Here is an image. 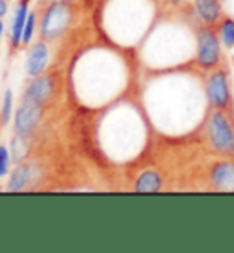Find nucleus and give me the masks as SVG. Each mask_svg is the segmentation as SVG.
<instances>
[{"label":"nucleus","mask_w":234,"mask_h":253,"mask_svg":"<svg viewBox=\"0 0 234 253\" xmlns=\"http://www.w3.org/2000/svg\"><path fill=\"white\" fill-rule=\"evenodd\" d=\"M207 138L218 154L234 156V125L229 116L218 108L207 120Z\"/></svg>","instance_id":"obj_1"},{"label":"nucleus","mask_w":234,"mask_h":253,"mask_svg":"<svg viewBox=\"0 0 234 253\" xmlns=\"http://www.w3.org/2000/svg\"><path fill=\"white\" fill-rule=\"evenodd\" d=\"M73 20L71 6L66 0H55L46 7L40 22V35L44 41H55L66 33Z\"/></svg>","instance_id":"obj_2"},{"label":"nucleus","mask_w":234,"mask_h":253,"mask_svg":"<svg viewBox=\"0 0 234 253\" xmlns=\"http://www.w3.org/2000/svg\"><path fill=\"white\" fill-rule=\"evenodd\" d=\"M222 41L220 35H216L214 30L210 28H203L198 32V55L196 63L203 70H212L220 64L222 57Z\"/></svg>","instance_id":"obj_3"},{"label":"nucleus","mask_w":234,"mask_h":253,"mask_svg":"<svg viewBox=\"0 0 234 253\" xmlns=\"http://www.w3.org/2000/svg\"><path fill=\"white\" fill-rule=\"evenodd\" d=\"M207 99L214 108L225 110L231 107V88H229L227 74L223 70H216L207 79Z\"/></svg>","instance_id":"obj_4"},{"label":"nucleus","mask_w":234,"mask_h":253,"mask_svg":"<svg viewBox=\"0 0 234 253\" xmlns=\"http://www.w3.org/2000/svg\"><path fill=\"white\" fill-rule=\"evenodd\" d=\"M53 92H55V79H53V76L40 74V76L33 77L32 81H30V84L26 86L24 101L44 107L46 103L51 99Z\"/></svg>","instance_id":"obj_5"},{"label":"nucleus","mask_w":234,"mask_h":253,"mask_svg":"<svg viewBox=\"0 0 234 253\" xmlns=\"http://www.w3.org/2000/svg\"><path fill=\"white\" fill-rule=\"evenodd\" d=\"M40 116H42V107L40 105L24 101L19 107V110L15 112V123H13L15 134H19V136H30L37 128Z\"/></svg>","instance_id":"obj_6"},{"label":"nucleus","mask_w":234,"mask_h":253,"mask_svg":"<svg viewBox=\"0 0 234 253\" xmlns=\"http://www.w3.org/2000/svg\"><path fill=\"white\" fill-rule=\"evenodd\" d=\"M48 61H50V48H48L44 41L33 44V48L28 53V59H26V72H28V76L37 77L40 74H44Z\"/></svg>","instance_id":"obj_7"},{"label":"nucleus","mask_w":234,"mask_h":253,"mask_svg":"<svg viewBox=\"0 0 234 253\" xmlns=\"http://www.w3.org/2000/svg\"><path fill=\"white\" fill-rule=\"evenodd\" d=\"M210 182L220 191H234V162H220L210 171Z\"/></svg>","instance_id":"obj_8"},{"label":"nucleus","mask_w":234,"mask_h":253,"mask_svg":"<svg viewBox=\"0 0 234 253\" xmlns=\"http://www.w3.org/2000/svg\"><path fill=\"white\" fill-rule=\"evenodd\" d=\"M194 7L200 19L207 26H214L222 19V2L220 0H194Z\"/></svg>","instance_id":"obj_9"},{"label":"nucleus","mask_w":234,"mask_h":253,"mask_svg":"<svg viewBox=\"0 0 234 253\" xmlns=\"http://www.w3.org/2000/svg\"><path fill=\"white\" fill-rule=\"evenodd\" d=\"M32 165L28 164H19L15 169L11 171V176H9V182H7L6 189L9 193H19L28 185V182L32 180Z\"/></svg>","instance_id":"obj_10"},{"label":"nucleus","mask_w":234,"mask_h":253,"mask_svg":"<svg viewBox=\"0 0 234 253\" xmlns=\"http://www.w3.org/2000/svg\"><path fill=\"white\" fill-rule=\"evenodd\" d=\"M28 0H22L19 6H17V11H15V17H13V24H11V42L13 46L22 44V33H24V26L26 19H28Z\"/></svg>","instance_id":"obj_11"},{"label":"nucleus","mask_w":234,"mask_h":253,"mask_svg":"<svg viewBox=\"0 0 234 253\" xmlns=\"http://www.w3.org/2000/svg\"><path fill=\"white\" fill-rule=\"evenodd\" d=\"M134 189L137 191V193H156V191L161 189V176H159L156 171L143 172V174L137 178Z\"/></svg>","instance_id":"obj_12"},{"label":"nucleus","mask_w":234,"mask_h":253,"mask_svg":"<svg viewBox=\"0 0 234 253\" xmlns=\"http://www.w3.org/2000/svg\"><path fill=\"white\" fill-rule=\"evenodd\" d=\"M220 41L227 50L234 48V19L231 17L220 22Z\"/></svg>","instance_id":"obj_13"},{"label":"nucleus","mask_w":234,"mask_h":253,"mask_svg":"<svg viewBox=\"0 0 234 253\" xmlns=\"http://www.w3.org/2000/svg\"><path fill=\"white\" fill-rule=\"evenodd\" d=\"M26 136H15V138L11 139V145H9V151H11V158L17 162V164H20L22 160H24L26 152H28V147H26V141H24Z\"/></svg>","instance_id":"obj_14"},{"label":"nucleus","mask_w":234,"mask_h":253,"mask_svg":"<svg viewBox=\"0 0 234 253\" xmlns=\"http://www.w3.org/2000/svg\"><path fill=\"white\" fill-rule=\"evenodd\" d=\"M11 107H13V94L11 90H6L4 94V103H2V112H0V121L2 125H7L11 120Z\"/></svg>","instance_id":"obj_15"},{"label":"nucleus","mask_w":234,"mask_h":253,"mask_svg":"<svg viewBox=\"0 0 234 253\" xmlns=\"http://www.w3.org/2000/svg\"><path fill=\"white\" fill-rule=\"evenodd\" d=\"M35 22H37V15L35 13H30L28 19H26L24 26V33H22V44H30L32 42L33 35H35Z\"/></svg>","instance_id":"obj_16"},{"label":"nucleus","mask_w":234,"mask_h":253,"mask_svg":"<svg viewBox=\"0 0 234 253\" xmlns=\"http://www.w3.org/2000/svg\"><path fill=\"white\" fill-rule=\"evenodd\" d=\"M11 167V151L6 145H0V178L7 176Z\"/></svg>","instance_id":"obj_17"},{"label":"nucleus","mask_w":234,"mask_h":253,"mask_svg":"<svg viewBox=\"0 0 234 253\" xmlns=\"http://www.w3.org/2000/svg\"><path fill=\"white\" fill-rule=\"evenodd\" d=\"M7 13V2L6 0H0V17H4Z\"/></svg>","instance_id":"obj_18"},{"label":"nucleus","mask_w":234,"mask_h":253,"mask_svg":"<svg viewBox=\"0 0 234 253\" xmlns=\"http://www.w3.org/2000/svg\"><path fill=\"white\" fill-rule=\"evenodd\" d=\"M4 35V22H2V17H0V39Z\"/></svg>","instance_id":"obj_19"},{"label":"nucleus","mask_w":234,"mask_h":253,"mask_svg":"<svg viewBox=\"0 0 234 253\" xmlns=\"http://www.w3.org/2000/svg\"><path fill=\"white\" fill-rule=\"evenodd\" d=\"M168 2H170V4H174V6H177V4H181L183 0H168Z\"/></svg>","instance_id":"obj_20"},{"label":"nucleus","mask_w":234,"mask_h":253,"mask_svg":"<svg viewBox=\"0 0 234 253\" xmlns=\"http://www.w3.org/2000/svg\"><path fill=\"white\" fill-rule=\"evenodd\" d=\"M66 2H68V0H66Z\"/></svg>","instance_id":"obj_21"}]
</instances>
